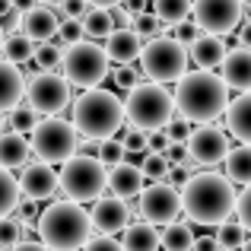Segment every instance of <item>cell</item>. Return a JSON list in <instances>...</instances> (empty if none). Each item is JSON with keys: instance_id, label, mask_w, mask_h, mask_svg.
I'll use <instances>...</instances> for the list:
<instances>
[{"instance_id": "obj_1", "label": "cell", "mask_w": 251, "mask_h": 251, "mask_svg": "<svg viewBox=\"0 0 251 251\" xmlns=\"http://www.w3.org/2000/svg\"><path fill=\"white\" fill-rule=\"evenodd\" d=\"M235 184L220 172H194L181 184V210L197 226H220L235 213Z\"/></svg>"}, {"instance_id": "obj_2", "label": "cell", "mask_w": 251, "mask_h": 251, "mask_svg": "<svg viewBox=\"0 0 251 251\" xmlns=\"http://www.w3.org/2000/svg\"><path fill=\"white\" fill-rule=\"evenodd\" d=\"M229 86L213 70H188L175 86V108L191 124H210L226 115Z\"/></svg>"}, {"instance_id": "obj_3", "label": "cell", "mask_w": 251, "mask_h": 251, "mask_svg": "<svg viewBox=\"0 0 251 251\" xmlns=\"http://www.w3.org/2000/svg\"><path fill=\"white\" fill-rule=\"evenodd\" d=\"M38 235L51 251H80L92 235V220L76 201H54L38 216Z\"/></svg>"}, {"instance_id": "obj_4", "label": "cell", "mask_w": 251, "mask_h": 251, "mask_svg": "<svg viewBox=\"0 0 251 251\" xmlns=\"http://www.w3.org/2000/svg\"><path fill=\"white\" fill-rule=\"evenodd\" d=\"M124 124V102L108 89H86L74 102V127L86 140H108Z\"/></svg>"}, {"instance_id": "obj_5", "label": "cell", "mask_w": 251, "mask_h": 251, "mask_svg": "<svg viewBox=\"0 0 251 251\" xmlns=\"http://www.w3.org/2000/svg\"><path fill=\"white\" fill-rule=\"evenodd\" d=\"M175 115V92H169L162 83H137L134 89H127L124 99V118L130 121V127L140 130H162Z\"/></svg>"}, {"instance_id": "obj_6", "label": "cell", "mask_w": 251, "mask_h": 251, "mask_svg": "<svg viewBox=\"0 0 251 251\" xmlns=\"http://www.w3.org/2000/svg\"><path fill=\"white\" fill-rule=\"evenodd\" d=\"M57 184H61V191L76 203L96 201V197H102V191L108 188V169H105V162L99 159V156L74 153L67 162H61Z\"/></svg>"}, {"instance_id": "obj_7", "label": "cell", "mask_w": 251, "mask_h": 251, "mask_svg": "<svg viewBox=\"0 0 251 251\" xmlns=\"http://www.w3.org/2000/svg\"><path fill=\"white\" fill-rule=\"evenodd\" d=\"M140 67L153 83H178L188 74V48L172 35H156L143 45Z\"/></svg>"}, {"instance_id": "obj_8", "label": "cell", "mask_w": 251, "mask_h": 251, "mask_svg": "<svg viewBox=\"0 0 251 251\" xmlns=\"http://www.w3.org/2000/svg\"><path fill=\"white\" fill-rule=\"evenodd\" d=\"M76 150H80V130L74 127V121H64L61 115H51L32 127V153L48 166L67 162Z\"/></svg>"}, {"instance_id": "obj_9", "label": "cell", "mask_w": 251, "mask_h": 251, "mask_svg": "<svg viewBox=\"0 0 251 251\" xmlns=\"http://www.w3.org/2000/svg\"><path fill=\"white\" fill-rule=\"evenodd\" d=\"M108 54H105L102 45H92L80 38L76 45H70L67 51H64V76H67L70 86H76V89H96L99 83L108 76Z\"/></svg>"}, {"instance_id": "obj_10", "label": "cell", "mask_w": 251, "mask_h": 251, "mask_svg": "<svg viewBox=\"0 0 251 251\" xmlns=\"http://www.w3.org/2000/svg\"><path fill=\"white\" fill-rule=\"evenodd\" d=\"M25 99H29V108L35 111V115H61L64 108L70 105V83L67 76H57L51 74V70H42V74H35L25 86Z\"/></svg>"}, {"instance_id": "obj_11", "label": "cell", "mask_w": 251, "mask_h": 251, "mask_svg": "<svg viewBox=\"0 0 251 251\" xmlns=\"http://www.w3.org/2000/svg\"><path fill=\"white\" fill-rule=\"evenodd\" d=\"M242 10H245L242 0H194L191 3V16L207 35H229L232 29H239Z\"/></svg>"}, {"instance_id": "obj_12", "label": "cell", "mask_w": 251, "mask_h": 251, "mask_svg": "<svg viewBox=\"0 0 251 251\" xmlns=\"http://www.w3.org/2000/svg\"><path fill=\"white\" fill-rule=\"evenodd\" d=\"M137 210H140V216L147 223L166 226V223L178 220V213H181V191H175L169 181H153L140 191Z\"/></svg>"}, {"instance_id": "obj_13", "label": "cell", "mask_w": 251, "mask_h": 251, "mask_svg": "<svg viewBox=\"0 0 251 251\" xmlns=\"http://www.w3.org/2000/svg\"><path fill=\"white\" fill-rule=\"evenodd\" d=\"M184 143H188L191 162H197V166H216V162H223L226 153L232 150L229 147V134L220 130L216 124H201V127H194Z\"/></svg>"}, {"instance_id": "obj_14", "label": "cell", "mask_w": 251, "mask_h": 251, "mask_svg": "<svg viewBox=\"0 0 251 251\" xmlns=\"http://www.w3.org/2000/svg\"><path fill=\"white\" fill-rule=\"evenodd\" d=\"M92 229H99L102 235H115V232H124L130 223V207L127 201H121V197H96V203H92Z\"/></svg>"}, {"instance_id": "obj_15", "label": "cell", "mask_w": 251, "mask_h": 251, "mask_svg": "<svg viewBox=\"0 0 251 251\" xmlns=\"http://www.w3.org/2000/svg\"><path fill=\"white\" fill-rule=\"evenodd\" d=\"M57 188H61V184H57V172L51 169L48 162L23 166V175H19V191H23L25 201H48Z\"/></svg>"}, {"instance_id": "obj_16", "label": "cell", "mask_w": 251, "mask_h": 251, "mask_svg": "<svg viewBox=\"0 0 251 251\" xmlns=\"http://www.w3.org/2000/svg\"><path fill=\"white\" fill-rule=\"evenodd\" d=\"M220 76L229 89L251 92V48H242L239 45V48L226 51V57L220 64Z\"/></svg>"}, {"instance_id": "obj_17", "label": "cell", "mask_w": 251, "mask_h": 251, "mask_svg": "<svg viewBox=\"0 0 251 251\" xmlns=\"http://www.w3.org/2000/svg\"><path fill=\"white\" fill-rule=\"evenodd\" d=\"M147 188V175H143L140 166H130V162H118V166L108 169V191L121 201L134 203L140 197V191Z\"/></svg>"}, {"instance_id": "obj_18", "label": "cell", "mask_w": 251, "mask_h": 251, "mask_svg": "<svg viewBox=\"0 0 251 251\" xmlns=\"http://www.w3.org/2000/svg\"><path fill=\"white\" fill-rule=\"evenodd\" d=\"M57 25H61V16L51 6H32V10L23 13L19 32L25 38H32V42H51L57 35Z\"/></svg>"}, {"instance_id": "obj_19", "label": "cell", "mask_w": 251, "mask_h": 251, "mask_svg": "<svg viewBox=\"0 0 251 251\" xmlns=\"http://www.w3.org/2000/svg\"><path fill=\"white\" fill-rule=\"evenodd\" d=\"M105 54H108V61L115 64H134L137 57H140L143 51V38L137 35L134 29H115L108 38H105Z\"/></svg>"}, {"instance_id": "obj_20", "label": "cell", "mask_w": 251, "mask_h": 251, "mask_svg": "<svg viewBox=\"0 0 251 251\" xmlns=\"http://www.w3.org/2000/svg\"><path fill=\"white\" fill-rule=\"evenodd\" d=\"M25 99V80L16 70V64L0 61V115H10Z\"/></svg>"}, {"instance_id": "obj_21", "label": "cell", "mask_w": 251, "mask_h": 251, "mask_svg": "<svg viewBox=\"0 0 251 251\" xmlns=\"http://www.w3.org/2000/svg\"><path fill=\"white\" fill-rule=\"evenodd\" d=\"M188 57L201 70H213V67H220L223 57H226V42H223V35H207V32H201V38L188 45Z\"/></svg>"}, {"instance_id": "obj_22", "label": "cell", "mask_w": 251, "mask_h": 251, "mask_svg": "<svg viewBox=\"0 0 251 251\" xmlns=\"http://www.w3.org/2000/svg\"><path fill=\"white\" fill-rule=\"evenodd\" d=\"M226 127L239 143H251V92H242L226 105Z\"/></svg>"}, {"instance_id": "obj_23", "label": "cell", "mask_w": 251, "mask_h": 251, "mask_svg": "<svg viewBox=\"0 0 251 251\" xmlns=\"http://www.w3.org/2000/svg\"><path fill=\"white\" fill-rule=\"evenodd\" d=\"M29 153H32V143L23 134H16V130L0 134V166L3 169H23L29 162Z\"/></svg>"}, {"instance_id": "obj_24", "label": "cell", "mask_w": 251, "mask_h": 251, "mask_svg": "<svg viewBox=\"0 0 251 251\" xmlns=\"http://www.w3.org/2000/svg\"><path fill=\"white\" fill-rule=\"evenodd\" d=\"M124 251H159V229L153 223H127L124 229Z\"/></svg>"}, {"instance_id": "obj_25", "label": "cell", "mask_w": 251, "mask_h": 251, "mask_svg": "<svg viewBox=\"0 0 251 251\" xmlns=\"http://www.w3.org/2000/svg\"><path fill=\"white\" fill-rule=\"evenodd\" d=\"M226 178L232 184H251V143H242V147H232L226 153Z\"/></svg>"}, {"instance_id": "obj_26", "label": "cell", "mask_w": 251, "mask_h": 251, "mask_svg": "<svg viewBox=\"0 0 251 251\" xmlns=\"http://www.w3.org/2000/svg\"><path fill=\"white\" fill-rule=\"evenodd\" d=\"M159 245L166 248V251H191V245H194V232H191L188 223L172 220V223H166V226H162Z\"/></svg>"}, {"instance_id": "obj_27", "label": "cell", "mask_w": 251, "mask_h": 251, "mask_svg": "<svg viewBox=\"0 0 251 251\" xmlns=\"http://www.w3.org/2000/svg\"><path fill=\"white\" fill-rule=\"evenodd\" d=\"M83 35L86 38H108L115 32V19H111V10H102V6H92V10L83 13Z\"/></svg>"}, {"instance_id": "obj_28", "label": "cell", "mask_w": 251, "mask_h": 251, "mask_svg": "<svg viewBox=\"0 0 251 251\" xmlns=\"http://www.w3.org/2000/svg\"><path fill=\"white\" fill-rule=\"evenodd\" d=\"M23 201V191H19V181L10 175L3 166H0V220L3 216H13Z\"/></svg>"}, {"instance_id": "obj_29", "label": "cell", "mask_w": 251, "mask_h": 251, "mask_svg": "<svg viewBox=\"0 0 251 251\" xmlns=\"http://www.w3.org/2000/svg\"><path fill=\"white\" fill-rule=\"evenodd\" d=\"M153 13L162 25H178L191 16V0H153Z\"/></svg>"}, {"instance_id": "obj_30", "label": "cell", "mask_w": 251, "mask_h": 251, "mask_svg": "<svg viewBox=\"0 0 251 251\" xmlns=\"http://www.w3.org/2000/svg\"><path fill=\"white\" fill-rule=\"evenodd\" d=\"M3 61L10 64H25L32 61V51H35V45H32V38H25L23 32H13V35L3 38Z\"/></svg>"}, {"instance_id": "obj_31", "label": "cell", "mask_w": 251, "mask_h": 251, "mask_svg": "<svg viewBox=\"0 0 251 251\" xmlns=\"http://www.w3.org/2000/svg\"><path fill=\"white\" fill-rule=\"evenodd\" d=\"M245 239H248V229L242 226L239 220H223L220 226H216V242H220V248L239 251L245 245Z\"/></svg>"}, {"instance_id": "obj_32", "label": "cell", "mask_w": 251, "mask_h": 251, "mask_svg": "<svg viewBox=\"0 0 251 251\" xmlns=\"http://www.w3.org/2000/svg\"><path fill=\"white\" fill-rule=\"evenodd\" d=\"M32 61H35L38 70H54V67H61L64 51H61V45H35Z\"/></svg>"}, {"instance_id": "obj_33", "label": "cell", "mask_w": 251, "mask_h": 251, "mask_svg": "<svg viewBox=\"0 0 251 251\" xmlns=\"http://www.w3.org/2000/svg\"><path fill=\"white\" fill-rule=\"evenodd\" d=\"M143 175L147 178H153V181H166V175H169V159H166V153H147V159H143Z\"/></svg>"}, {"instance_id": "obj_34", "label": "cell", "mask_w": 251, "mask_h": 251, "mask_svg": "<svg viewBox=\"0 0 251 251\" xmlns=\"http://www.w3.org/2000/svg\"><path fill=\"white\" fill-rule=\"evenodd\" d=\"M134 32L143 38V42H150V38L162 35V23L156 19V13H137L134 16Z\"/></svg>"}, {"instance_id": "obj_35", "label": "cell", "mask_w": 251, "mask_h": 251, "mask_svg": "<svg viewBox=\"0 0 251 251\" xmlns=\"http://www.w3.org/2000/svg\"><path fill=\"white\" fill-rule=\"evenodd\" d=\"M57 45L61 48H70V45H76L83 38V23L80 19H61V25H57Z\"/></svg>"}, {"instance_id": "obj_36", "label": "cell", "mask_w": 251, "mask_h": 251, "mask_svg": "<svg viewBox=\"0 0 251 251\" xmlns=\"http://www.w3.org/2000/svg\"><path fill=\"white\" fill-rule=\"evenodd\" d=\"M124 156H127V150H124L121 140H111V137H108V140H102V147H99V159L105 162V169L124 162Z\"/></svg>"}, {"instance_id": "obj_37", "label": "cell", "mask_w": 251, "mask_h": 251, "mask_svg": "<svg viewBox=\"0 0 251 251\" xmlns=\"http://www.w3.org/2000/svg\"><path fill=\"white\" fill-rule=\"evenodd\" d=\"M19 239H23L19 223L13 220V216H3V220H0V251H3V248H16Z\"/></svg>"}, {"instance_id": "obj_38", "label": "cell", "mask_w": 251, "mask_h": 251, "mask_svg": "<svg viewBox=\"0 0 251 251\" xmlns=\"http://www.w3.org/2000/svg\"><path fill=\"white\" fill-rule=\"evenodd\" d=\"M235 220L251 232V184H245L239 191V197H235Z\"/></svg>"}, {"instance_id": "obj_39", "label": "cell", "mask_w": 251, "mask_h": 251, "mask_svg": "<svg viewBox=\"0 0 251 251\" xmlns=\"http://www.w3.org/2000/svg\"><path fill=\"white\" fill-rule=\"evenodd\" d=\"M172 38H178V42L188 48L191 42H197V38H201V25H197L194 19H181L178 25H172Z\"/></svg>"}, {"instance_id": "obj_40", "label": "cell", "mask_w": 251, "mask_h": 251, "mask_svg": "<svg viewBox=\"0 0 251 251\" xmlns=\"http://www.w3.org/2000/svg\"><path fill=\"white\" fill-rule=\"evenodd\" d=\"M10 127L13 130H29V127H35V111H32L29 105H16V108L10 111Z\"/></svg>"}, {"instance_id": "obj_41", "label": "cell", "mask_w": 251, "mask_h": 251, "mask_svg": "<svg viewBox=\"0 0 251 251\" xmlns=\"http://www.w3.org/2000/svg\"><path fill=\"white\" fill-rule=\"evenodd\" d=\"M124 150L127 153H143V150H150V134L147 130H140V127H130L127 134H124Z\"/></svg>"}, {"instance_id": "obj_42", "label": "cell", "mask_w": 251, "mask_h": 251, "mask_svg": "<svg viewBox=\"0 0 251 251\" xmlns=\"http://www.w3.org/2000/svg\"><path fill=\"white\" fill-rule=\"evenodd\" d=\"M86 0H57L54 3V13L61 19H83V13H86Z\"/></svg>"}, {"instance_id": "obj_43", "label": "cell", "mask_w": 251, "mask_h": 251, "mask_svg": "<svg viewBox=\"0 0 251 251\" xmlns=\"http://www.w3.org/2000/svg\"><path fill=\"white\" fill-rule=\"evenodd\" d=\"M162 130L169 134L172 143H184V140L191 137V130H194V127H191V121H184V118H172V121H169Z\"/></svg>"}, {"instance_id": "obj_44", "label": "cell", "mask_w": 251, "mask_h": 251, "mask_svg": "<svg viewBox=\"0 0 251 251\" xmlns=\"http://www.w3.org/2000/svg\"><path fill=\"white\" fill-rule=\"evenodd\" d=\"M83 251H124L121 242H115V235H89V242L83 245Z\"/></svg>"}, {"instance_id": "obj_45", "label": "cell", "mask_w": 251, "mask_h": 251, "mask_svg": "<svg viewBox=\"0 0 251 251\" xmlns=\"http://www.w3.org/2000/svg\"><path fill=\"white\" fill-rule=\"evenodd\" d=\"M166 159H169V166H191L188 143H169L166 147Z\"/></svg>"}, {"instance_id": "obj_46", "label": "cell", "mask_w": 251, "mask_h": 251, "mask_svg": "<svg viewBox=\"0 0 251 251\" xmlns=\"http://www.w3.org/2000/svg\"><path fill=\"white\" fill-rule=\"evenodd\" d=\"M115 86L118 89H134L137 86V70H130V64H121L115 70Z\"/></svg>"}, {"instance_id": "obj_47", "label": "cell", "mask_w": 251, "mask_h": 251, "mask_svg": "<svg viewBox=\"0 0 251 251\" xmlns=\"http://www.w3.org/2000/svg\"><path fill=\"white\" fill-rule=\"evenodd\" d=\"M19 23H23V13L19 10H6V13H0V29H3V35H13V32L19 29Z\"/></svg>"}, {"instance_id": "obj_48", "label": "cell", "mask_w": 251, "mask_h": 251, "mask_svg": "<svg viewBox=\"0 0 251 251\" xmlns=\"http://www.w3.org/2000/svg\"><path fill=\"white\" fill-rule=\"evenodd\" d=\"M169 134L166 130H150V150L153 153H166V147H169Z\"/></svg>"}, {"instance_id": "obj_49", "label": "cell", "mask_w": 251, "mask_h": 251, "mask_svg": "<svg viewBox=\"0 0 251 251\" xmlns=\"http://www.w3.org/2000/svg\"><path fill=\"white\" fill-rule=\"evenodd\" d=\"M111 10H115V13H111V19H115V25H118V29H130V25H134V16H130V13L124 10L121 3H118V6H111Z\"/></svg>"}, {"instance_id": "obj_50", "label": "cell", "mask_w": 251, "mask_h": 251, "mask_svg": "<svg viewBox=\"0 0 251 251\" xmlns=\"http://www.w3.org/2000/svg\"><path fill=\"white\" fill-rule=\"evenodd\" d=\"M191 251H220V242H216V235H203V239H194Z\"/></svg>"}, {"instance_id": "obj_51", "label": "cell", "mask_w": 251, "mask_h": 251, "mask_svg": "<svg viewBox=\"0 0 251 251\" xmlns=\"http://www.w3.org/2000/svg\"><path fill=\"white\" fill-rule=\"evenodd\" d=\"M239 45L242 48H251V19L239 23Z\"/></svg>"}, {"instance_id": "obj_52", "label": "cell", "mask_w": 251, "mask_h": 251, "mask_svg": "<svg viewBox=\"0 0 251 251\" xmlns=\"http://www.w3.org/2000/svg\"><path fill=\"white\" fill-rule=\"evenodd\" d=\"M10 251H51L45 242H32V239H25V242H19L16 248H10Z\"/></svg>"}, {"instance_id": "obj_53", "label": "cell", "mask_w": 251, "mask_h": 251, "mask_svg": "<svg viewBox=\"0 0 251 251\" xmlns=\"http://www.w3.org/2000/svg\"><path fill=\"white\" fill-rule=\"evenodd\" d=\"M124 10H127L130 16H137V13H147V0H124Z\"/></svg>"}, {"instance_id": "obj_54", "label": "cell", "mask_w": 251, "mask_h": 251, "mask_svg": "<svg viewBox=\"0 0 251 251\" xmlns=\"http://www.w3.org/2000/svg\"><path fill=\"white\" fill-rule=\"evenodd\" d=\"M89 6H102V10H111V6H118V3H124V0H86Z\"/></svg>"}, {"instance_id": "obj_55", "label": "cell", "mask_w": 251, "mask_h": 251, "mask_svg": "<svg viewBox=\"0 0 251 251\" xmlns=\"http://www.w3.org/2000/svg\"><path fill=\"white\" fill-rule=\"evenodd\" d=\"M10 3H13V10L25 13V10H32V6H35V0H10Z\"/></svg>"}, {"instance_id": "obj_56", "label": "cell", "mask_w": 251, "mask_h": 251, "mask_svg": "<svg viewBox=\"0 0 251 251\" xmlns=\"http://www.w3.org/2000/svg\"><path fill=\"white\" fill-rule=\"evenodd\" d=\"M10 6H13L10 0H0V13H6V10H10Z\"/></svg>"}, {"instance_id": "obj_57", "label": "cell", "mask_w": 251, "mask_h": 251, "mask_svg": "<svg viewBox=\"0 0 251 251\" xmlns=\"http://www.w3.org/2000/svg\"><path fill=\"white\" fill-rule=\"evenodd\" d=\"M239 251H251V239H245V245H242Z\"/></svg>"}, {"instance_id": "obj_58", "label": "cell", "mask_w": 251, "mask_h": 251, "mask_svg": "<svg viewBox=\"0 0 251 251\" xmlns=\"http://www.w3.org/2000/svg\"><path fill=\"white\" fill-rule=\"evenodd\" d=\"M3 38H6V35H3V29H0V48H3Z\"/></svg>"}, {"instance_id": "obj_59", "label": "cell", "mask_w": 251, "mask_h": 251, "mask_svg": "<svg viewBox=\"0 0 251 251\" xmlns=\"http://www.w3.org/2000/svg\"><path fill=\"white\" fill-rule=\"evenodd\" d=\"M242 3H245V6H248V10H251V0H242Z\"/></svg>"}, {"instance_id": "obj_60", "label": "cell", "mask_w": 251, "mask_h": 251, "mask_svg": "<svg viewBox=\"0 0 251 251\" xmlns=\"http://www.w3.org/2000/svg\"><path fill=\"white\" fill-rule=\"evenodd\" d=\"M220 251H229V248H220Z\"/></svg>"}]
</instances>
